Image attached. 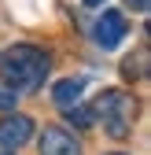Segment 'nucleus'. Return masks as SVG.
Wrapping results in <instances>:
<instances>
[{
	"instance_id": "2",
	"label": "nucleus",
	"mask_w": 151,
	"mask_h": 155,
	"mask_svg": "<svg viewBox=\"0 0 151 155\" xmlns=\"http://www.w3.org/2000/svg\"><path fill=\"white\" fill-rule=\"evenodd\" d=\"M92 114L103 122V129L111 133L114 140L129 137V129H133V118H137V100L133 96H125L122 89H103L96 96V107Z\"/></svg>"
},
{
	"instance_id": "4",
	"label": "nucleus",
	"mask_w": 151,
	"mask_h": 155,
	"mask_svg": "<svg viewBox=\"0 0 151 155\" xmlns=\"http://www.w3.org/2000/svg\"><path fill=\"white\" fill-rule=\"evenodd\" d=\"M30 137H33V118L30 114H8V118L0 122V144L22 148Z\"/></svg>"
},
{
	"instance_id": "12",
	"label": "nucleus",
	"mask_w": 151,
	"mask_h": 155,
	"mask_svg": "<svg viewBox=\"0 0 151 155\" xmlns=\"http://www.w3.org/2000/svg\"><path fill=\"white\" fill-rule=\"evenodd\" d=\"M85 4H88V8H103V0H85Z\"/></svg>"
},
{
	"instance_id": "5",
	"label": "nucleus",
	"mask_w": 151,
	"mask_h": 155,
	"mask_svg": "<svg viewBox=\"0 0 151 155\" xmlns=\"http://www.w3.org/2000/svg\"><path fill=\"white\" fill-rule=\"evenodd\" d=\"M41 155H81V144L74 140L66 129L52 126V129L41 133Z\"/></svg>"
},
{
	"instance_id": "11",
	"label": "nucleus",
	"mask_w": 151,
	"mask_h": 155,
	"mask_svg": "<svg viewBox=\"0 0 151 155\" xmlns=\"http://www.w3.org/2000/svg\"><path fill=\"white\" fill-rule=\"evenodd\" d=\"M0 155H15V148H8V144H0Z\"/></svg>"
},
{
	"instance_id": "1",
	"label": "nucleus",
	"mask_w": 151,
	"mask_h": 155,
	"mask_svg": "<svg viewBox=\"0 0 151 155\" xmlns=\"http://www.w3.org/2000/svg\"><path fill=\"white\" fill-rule=\"evenodd\" d=\"M0 78H4V89L11 92H33L48 78V55L33 45H15L0 59Z\"/></svg>"
},
{
	"instance_id": "10",
	"label": "nucleus",
	"mask_w": 151,
	"mask_h": 155,
	"mask_svg": "<svg viewBox=\"0 0 151 155\" xmlns=\"http://www.w3.org/2000/svg\"><path fill=\"white\" fill-rule=\"evenodd\" d=\"M125 8H133V11H140V15H144V11L151 8V0H125Z\"/></svg>"
},
{
	"instance_id": "9",
	"label": "nucleus",
	"mask_w": 151,
	"mask_h": 155,
	"mask_svg": "<svg viewBox=\"0 0 151 155\" xmlns=\"http://www.w3.org/2000/svg\"><path fill=\"white\" fill-rule=\"evenodd\" d=\"M15 104H18V96H15L11 89H0V111H11Z\"/></svg>"
},
{
	"instance_id": "6",
	"label": "nucleus",
	"mask_w": 151,
	"mask_h": 155,
	"mask_svg": "<svg viewBox=\"0 0 151 155\" xmlns=\"http://www.w3.org/2000/svg\"><path fill=\"white\" fill-rule=\"evenodd\" d=\"M81 92H85V81H81V78H63V81H55L52 100L66 111V107H74V104H81Z\"/></svg>"
},
{
	"instance_id": "13",
	"label": "nucleus",
	"mask_w": 151,
	"mask_h": 155,
	"mask_svg": "<svg viewBox=\"0 0 151 155\" xmlns=\"http://www.w3.org/2000/svg\"><path fill=\"white\" fill-rule=\"evenodd\" d=\"M111 155H125V151H111Z\"/></svg>"
},
{
	"instance_id": "3",
	"label": "nucleus",
	"mask_w": 151,
	"mask_h": 155,
	"mask_svg": "<svg viewBox=\"0 0 151 155\" xmlns=\"http://www.w3.org/2000/svg\"><path fill=\"white\" fill-rule=\"evenodd\" d=\"M125 33H129V22L122 11H103L96 18V45L100 48H118Z\"/></svg>"
},
{
	"instance_id": "8",
	"label": "nucleus",
	"mask_w": 151,
	"mask_h": 155,
	"mask_svg": "<svg viewBox=\"0 0 151 155\" xmlns=\"http://www.w3.org/2000/svg\"><path fill=\"white\" fill-rule=\"evenodd\" d=\"M144 63H147V52H140L137 59L129 55V59L122 63V70H125V78H144Z\"/></svg>"
},
{
	"instance_id": "7",
	"label": "nucleus",
	"mask_w": 151,
	"mask_h": 155,
	"mask_svg": "<svg viewBox=\"0 0 151 155\" xmlns=\"http://www.w3.org/2000/svg\"><path fill=\"white\" fill-rule=\"evenodd\" d=\"M66 122L70 126H81V129H92V126H96V114H92V107L74 104V107H66Z\"/></svg>"
}]
</instances>
